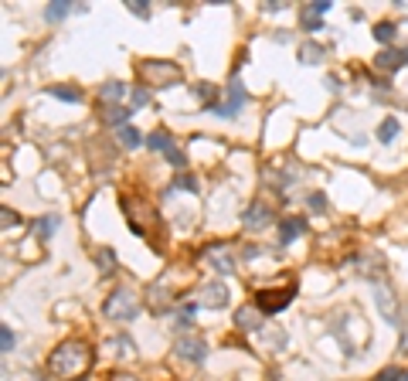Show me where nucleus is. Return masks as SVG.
Masks as SVG:
<instances>
[{"mask_svg":"<svg viewBox=\"0 0 408 381\" xmlns=\"http://www.w3.org/2000/svg\"><path fill=\"white\" fill-rule=\"evenodd\" d=\"M303 222L300 218H286V222H279V238H282V245H289L293 238H300L303 235Z\"/></svg>","mask_w":408,"mask_h":381,"instance_id":"ddd939ff","label":"nucleus"},{"mask_svg":"<svg viewBox=\"0 0 408 381\" xmlns=\"http://www.w3.org/2000/svg\"><path fill=\"white\" fill-rule=\"evenodd\" d=\"M129 10H133L136 17H150V7H147V0H129Z\"/></svg>","mask_w":408,"mask_h":381,"instance_id":"393cba45","label":"nucleus"},{"mask_svg":"<svg viewBox=\"0 0 408 381\" xmlns=\"http://www.w3.org/2000/svg\"><path fill=\"white\" fill-rule=\"evenodd\" d=\"M10 225L17 229V225H21V218H17V215H10V211L3 208V229H10Z\"/></svg>","mask_w":408,"mask_h":381,"instance_id":"bb28decb","label":"nucleus"},{"mask_svg":"<svg viewBox=\"0 0 408 381\" xmlns=\"http://www.w3.org/2000/svg\"><path fill=\"white\" fill-rule=\"evenodd\" d=\"M309 10H313V14H327V10H330V0H316Z\"/></svg>","mask_w":408,"mask_h":381,"instance_id":"cd10ccee","label":"nucleus"},{"mask_svg":"<svg viewBox=\"0 0 408 381\" xmlns=\"http://www.w3.org/2000/svg\"><path fill=\"white\" fill-rule=\"evenodd\" d=\"M51 96L68 99V102H82V92H78V89H61V85H54V89H51Z\"/></svg>","mask_w":408,"mask_h":381,"instance_id":"4be33fe9","label":"nucleus"},{"mask_svg":"<svg viewBox=\"0 0 408 381\" xmlns=\"http://www.w3.org/2000/svg\"><path fill=\"white\" fill-rule=\"evenodd\" d=\"M402 354H408V327H405V333H402Z\"/></svg>","mask_w":408,"mask_h":381,"instance_id":"72a5a7b5","label":"nucleus"},{"mask_svg":"<svg viewBox=\"0 0 408 381\" xmlns=\"http://www.w3.org/2000/svg\"><path fill=\"white\" fill-rule=\"evenodd\" d=\"M245 99H249V96H245L242 82H231V85H228V102H225V106H218L214 113H218V116H235V113H242Z\"/></svg>","mask_w":408,"mask_h":381,"instance_id":"6e6552de","label":"nucleus"},{"mask_svg":"<svg viewBox=\"0 0 408 381\" xmlns=\"http://www.w3.org/2000/svg\"><path fill=\"white\" fill-rule=\"evenodd\" d=\"M109 381H136V378H133V375H112Z\"/></svg>","mask_w":408,"mask_h":381,"instance_id":"f704fd0d","label":"nucleus"},{"mask_svg":"<svg viewBox=\"0 0 408 381\" xmlns=\"http://www.w3.org/2000/svg\"><path fill=\"white\" fill-rule=\"evenodd\" d=\"M201 303L214 306V310H218V306H228V286H225V282H207L201 289Z\"/></svg>","mask_w":408,"mask_h":381,"instance_id":"1a4fd4ad","label":"nucleus"},{"mask_svg":"<svg viewBox=\"0 0 408 381\" xmlns=\"http://www.w3.org/2000/svg\"><path fill=\"white\" fill-rule=\"evenodd\" d=\"M147 143H150V150H170V136H167V133H150V140H147Z\"/></svg>","mask_w":408,"mask_h":381,"instance_id":"412c9836","label":"nucleus"},{"mask_svg":"<svg viewBox=\"0 0 408 381\" xmlns=\"http://www.w3.org/2000/svg\"><path fill=\"white\" fill-rule=\"evenodd\" d=\"M395 136H398V120H395V116H388L381 127H378V140H381V143H391Z\"/></svg>","mask_w":408,"mask_h":381,"instance_id":"f3484780","label":"nucleus"},{"mask_svg":"<svg viewBox=\"0 0 408 381\" xmlns=\"http://www.w3.org/2000/svg\"><path fill=\"white\" fill-rule=\"evenodd\" d=\"M272 222V211H269V204H262V201H255L249 211H245V229L255 231V229H265Z\"/></svg>","mask_w":408,"mask_h":381,"instance_id":"9d476101","label":"nucleus"},{"mask_svg":"<svg viewBox=\"0 0 408 381\" xmlns=\"http://www.w3.org/2000/svg\"><path fill=\"white\" fill-rule=\"evenodd\" d=\"M140 76L147 85H156V89H167V85H177L180 82V65L174 62H163V58H150L140 65Z\"/></svg>","mask_w":408,"mask_h":381,"instance_id":"f03ea898","label":"nucleus"},{"mask_svg":"<svg viewBox=\"0 0 408 381\" xmlns=\"http://www.w3.org/2000/svg\"><path fill=\"white\" fill-rule=\"evenodd\" d=\"M147 99H150V96H147V89H136V92H133V102H136V106H143Z\"/></svg>","mask_w":408,"mask_h":381,"instance_id":"2f4dec72","label":"nucleus"},{"mask_svg":"<svg viewBox=\"0 0 408 381\" xmlns=\"http://www.w3.org/2000/svg\"><path fill=\"white\" fill-rule=\"evenodd\" d=\"M119 143H123L126 150H136V147L143 143V136H140L133 127H123V129H119Z\"/></svg>","mask_w":408,"mask_h":381,"instance_id":"a211bd4d","label":"nucleus"},{"mask_svg":"<svg viewBox=\"0 0 408 381\" xmlns=\"http://www.w3.org/2000/svg\"><path fill=\"white\" fill-rule=\"evenodd\" d=\"M89 364H92V351H89L85 340H65V344H58L48 357V371L61 381L82 378V375L89 371Z\"/></svg>","mask_w":408,"mask_h":381,"instance_id":"f257e3e1","label":"nucleus"},{"mask_svg":"<svg viewBox=\"0 0 408 381\" xmlns=\"http://www.w3.org/2000/svg\"><path fill=\"white\" fill-rule=\"evenodd\" d=\"M408 62V48L405 51H381L378 55V69H402Z\"/></svg>","mask_w":408,"mask_h":381,"instance_id":"4468645a","label":"nucleus"},{"mask_svg":"<svg viewBox=\"0 0 408 381\" xmlns=\"http://www.w3.org/2000/svg\"><path fill=\"white\" fill-rule=\"evenodd\" d=\"M174 354L184 357V361H204L207 357V344H204L201 337H177V344H174Z\"/></svg>","mask_w":408,"mask_h":381,"instance_id":"423d86ee","label":"nucleus"},{"mask_svg":"<svg viewBox=\"0 0 408 381\" xmlns=\"http://www.w3.org/2000/svg\"><path fill=\"white\" fill-rule=\"evenodd\" d=\"M129 116H133V109H126V106H112V109L105 113V120H109L112 127H119V129L129 123Z\"/></svg>","mask_w":408,"mask_h":381,"instance_id":"dca6fc26","label":"nucleus"},{"mask_svg":"<svg viewBox=\"0 0 408 381\" xmlns=\"http://www.w3.org/2000/svg\"><path fill=\"white\" fill-rule=\"evenodd\" d=\"M99 266L102 269H109V266H112V252H109V249H102L99 252Z\"/></svg>","mask_w":408,"mask_h":381,"instance_id":"c85d7f7f","label":"nucleus"},{"mask_svg":"<svg viewBox=\"0 0 408 381\" xmlns=\"http://www.w3.org/2000/svg\"><path fill=\"white\" fill-rule=\"evenodd\" d=\"M198 96H201V99H211V96H214V89H211V85H198Z\"/></svg>","mask_w":408,"mask_h":381,"instance_id":"473e14b6","label":"nucleus"},{"mask_svg":"<svg viewBox=\"0 0 408 381\" xmlns=\"http://www.w3.org/2000/svg\"><path fill=\"white\" fill-rule=\"evenodd\" d=\"M300 58H303L306 65H316V62L323 58V48H320V45H303V48H300Z\"/></svg>","mask_w":408,"mask_h":381,"instance_id":"6ab92c4d","label":"nucleus"},{"mask_svg":"<svg viewBox=\"0 0 408 381\" xmlns=\"http://www.w3.org/2000/svg\"><path fill=\"white\" fill-rule=\"evenodd\" d=\"M289 300H293V286L286 289H258L255 293V306H258V313H279V310H286L289 306Z\"/></svg>","mask_w":408,"mask_h":381,"instance_id":"20e7f679","label":"nucleus"},{"mask_svg":"<svg viewBox=\"0 0 408 381\" xmlns=\"http://www.w3.org/2000/svg\"><path fill=\"white\" fill-rule=\"evenodd\" d=\"M65 14H68V3H65V0H54V3H48V10H45L48 21H61Z\"/></svg>","mask_w":408,"mask_h":381,"instance_id":"aec40b11","label":"nucleus"},{"mask_svg":"<svg viewBox=\"0 0 408 381\" xmlns=\"http://www.w3.org/2000/svg\"><path fill=\"white\" fill-rule=\"evenodd\" d=\"M123 211H126L133 231H140V235H143V229H147V222L153 225V208H150V201H143V198H133V194L123 198Z\"/></svg>","mask_w":408,"mask_h":381,"instance_id":"39448f33","label":"nucleus"},{"mask_svg":"<svg viewBox=\"0 0 408 381\" xmlns=\"http://www.w3.org/2000/svg\"><path fill=\"white\" fill-rule=\"evenodd\" d=\"M191 317H194V303H187L180 310V320H184V324H191Z\"/></svg>","mask_w":408,"mask_h":381,"instance_id":"7c9ffc66","label":"nucleus"},{"mask_svg":"<svg viewBox=\"0 0 408 381\" xmlns=\"http://www.w3.org/2000/svg\"><path fill=\"white\" fill-rule=\"evenodd\" d=\"M374 300H378V310H381L384 320H391V324H395V300H391V289H388L384 282L374 286Z\"/></svg>","mask_w":408,"mask_h":381,"instance_id":"9b49d317","label":"nucleus"},{"mask_svg":"<svg viewBox=\"0 0 408 381\" xmlns=\"http://www.w3.org/2000/svg\"><path fill=\"white\" fill-rule=\"evenodd\" d=\"M0 347H3V354H10V347H14V333H10V327H0Z\"/></svg>","mask_w":408,"mask_h":381,"instance_id":"b1692460","label":"nucleus"},{"mask_svg":"<svg viewBox=\"0 0 408 381\" xmlns=\"http://www.w3.org/2000/svg\"><path fill=\"white\" fill-rule=\"evenodd\" d=\"M258 306H242V310H235V324L242 327V331H258Z\"/></svg>","mask_w":408,"mask_h":381,"instance_id":"f8f14e48","label":"nucleus"},{"mask_svg":"<svg viewBox=\"0 0 408 381\" xmlns=\"http://www.w3.org/2000/svg\"><path fill=\"white\" fill-rule=\"evenodd\" d=\"M323 194H313V198H309V208H313V211H323Z\"/></svg>","mask_w":408,"mask_h":381,"instance_id":"c756f323","label":"nucleus"},{"mask_svg":"<svg viewBox=\"0 0 408 381\" xmlns=\"http://www.w3.org/2000/svg\"><path fill=\"white\" fill-rule=\"evenodd\" d=\"M99 99L102 102H123L126 99V85H123V82H105L102 92H99Z\"/></svg>","mask_w":408,"mask_h":381,"instance_id":"2eb2a0df","label":"nucleus"},{"mask_svg":"<svg viewBox=\"0 0 408 381\" xmlns=\"http://www.w3.org/2000/svg\"><path fill=\"white\" fill-rule=\"evenodd\" d=\"M402 381H408V371H405V375H402Z\"/></svg>","mask_w":408,"mask_h":381,"instance_id":"c9c22d12","label":"nucleus"},{"mask_svg":"<svg viewBox=\"0 0 408 381\" xmlns=\"http://www.w3.org/2000/svg\"><path fill=\"white\" fill-rule=\"evenodd\" d=\"M136 313H140V306H136V296L129 289H116L105 300V317H112V320H133Z\"/></svg>","mask_w":408,"mask_h":381,"instance_id":"7ed1b4c3","label":"nucleus"},{"mask_svg":"<svg viewBox=\"0 0 408 381\" xmlns=\"http://www.w3.org/2000/svg\"><path fill=\"white\" fill-rule=\"evenodd\" d=\"M374 38H378V41H391V38H395V24L381 21V24L374 27Z\"/></svg>","mask_w":408,"mask_h":381,"instance_id":"5701e85b","label":"nucleus"},{"mask_svg":"<svg viewBox=\"0 0 408 381\" xmlns=\"http://www.w3.org/2000/svg\"><path fill=\"white\" fill-rule=\"evenodd\" d=\"M54 229H58V218H41L38 222V235H51Z\"/></svg>","mask_w":408,"mask_h":381,"instance_id":"a878e982","label":"nucleus"},{"mask_svg":"<svg viewBox=\"0 0 408 381\" xmlns=\"http://www.w3.org/2000/svg\"><path fill=\"white\" fill-rule=\"evenodd\" d=\"M204 259H207L221 276H231V273H235V255H231L228 245H211V249L204 252Z\"/></svg>","mask_w":408,"mask_h":381,"instance_id":"0eeeda50","label":"nucleus"}]
</instances>
